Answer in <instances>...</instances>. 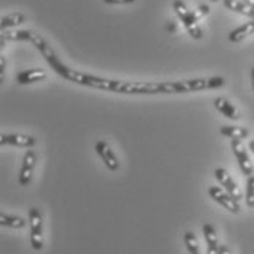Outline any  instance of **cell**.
Here are the masks:
<instances>
[{"label":"cell","instance_id":"1","mask_svg":"<svg viewBox=\"0 0 254 254\" xmlns=\"http://www.w3.org/2000/svg\"><path fill=\"white\" fill-rule=\"evenodd\" d=\"M29 43H32L34 47L43 54V57L46 59L49 66L59 76L64 77L69 82H73V83L82 85V86H88V88H94V89L123 94V95H156V94H164L162 82L119 80V79L95 76V75H89V73H83V72H79V70H75V69H70L59 59V56L51 49L50 44L40 34L34 32Z\"/></svg>","mask_w":254,"mask_h":254},{"label":"cell","instance_id":"14","mask_svg":"<svg viewBox=\"0 0 254 254\" xmlns=\"http://www.w3.org/2000/svg\"><path fill=\"white\" fill-rule=\"evenodd\" d=\"M222 3L229 10L237 12L240 15H244V16H247V18L254 21V7L246 4L244 1H241V0H222Z\"/></svg>","mask_w":254,"mask_h":254},{"label":"cell","instance_id":"16","mask_svg":"<svg viewBox=\"0 0 254 254\" xmlns=\"http://www.w3.org/2000/svg\"><path fill=\"white\" fill-rule=\"evenodd\" d=\"M221 134L227 136L231 140L232 139L243 140V139H247L249 137V130L244 128V127L238 126H222L221 127Z\"/></svg>","mask_w":254,"mask_h":254},{"label":"cell","instance_id":"5","mask_svg":"<svg viewBox=\"0 0 254 254\" xmlns=\"http://www.w3.org/2000/svg\"><path fill=\"white\" fill-rule=\"evenodd\" d=\"M231 148H232V152H234L237 161H238V165H240L241 173H243L246 177L253 176V164H252V161H250V156H249V153L246 151V146L243 145V142L238 140V139H232V140H231Z\"/></svg>","mask_w":254,"mask_h":254},{"label":"cell","instance_id":"13","mask_svg":"<svg viewBox=\"0 0 254 254\" xmlns=\"http://www.w3.org/2000/svg\"><path fill=\"white\" fill-rule=\"evenodd\" d=\"M203 235L207 244V254H219V243H218V235H216V229L213 228L210 224H204L203 225Z\"/></svg>","mask_w":254,"mask_h":254},{"label":"cell","instance_id":"7","mask_svg":"<svg viewBox=\"0 0 254 254\" xmlns=\"http://www.w3.org/2000/svg\"><path fill=\"white\" fill-rule=\"evenodd\" d=\"M35 162H37V153L32 149L26 151L24 155V161H22V167L19 171V177H18V183L19 186H28L32 180L34 176V170H35Z\"/></svg>","mask_w":254,"mask_h":254},{"label":"cell","instance_id":"9","mask_svg":"<svg viewBox=\"0 0 254 254\" xmlns=\"http://www.w3.org/2000/svg\"><path fill=\"white\" fill-rule=\"evenodd\" d=\"M37 143L34 136L19 134V133H7L0 136V145L4 146H18V148H32Z\"/></svg>","mask_w":254,"mask_h":254},{"label":"cell","instance_id":"29","mask_svg":"<svg viewBox=\"0 0 254 254\" xmlns=\"http://www.w3.org/2000/svg\"><path fill=\"white\" fill-rule=\"evenodd\" d=\"M252 88H253V92H254V67H253V70H252Z\"/></svg>","mask_w":254,"mask_h":254},{"label":"cell","instance_id":"22","mask_svg":"<svg viewBox=\"0 0 254 254\" xmlns=\"http://www.w3.org/2000/svg\"><path fill=\"white\" fill-rule=\"evenodd\" d=\"M193 13H194L196 21L199 22L203 16H206V15L209 13V6H207V4H200L196 10H193Z\"/></svg>","mask_w":254,"mask_h":254},{"label":"cell","instance_id":"4","mask_svg":"<svg viewBox=\"0 0 254 254\" xmlns=\"http://www.w3.org/2000/svg\"><path fill=\"white\" fill-rule=\"evenodd\" d=\"M29 227H31V247L37 252L43 250V216L37 207L29 209Z\"/></svg>","mask_w":254,"mask_h":254},{"label":"cell","instance_id":"24","mask_svg":"<svg viewBox=\"0 0 254 254\" xmlns=\"http://www.w3.org/2000/svg\"><path fill=\"white\" fill-rule=\"evenodd\" d=\"M219 254H231V253H229V250L227 246H221V249H219Z\"/></svg>","mask_w":254,"mask_h":254},{"label":"cell","instance_id":"18","mask_svg":"<svg viewBox=\"0 0 254 254\" xmlns=\"http://www.w3.org/2000/svg\"><path fill=\"white\" fill-rule=\"evenodd\" d=\"M32 31H7L1 32V40L4 41H31Z\"/></svg>","mask_w":254,"mask_h":254},{"label":"cell","instance_id":"20","mask_svg":"<svg viewBox=\"0 0 254 254\" xmlns=\"http://www.w3.org/2000/svg\"><path fill=\"white\" fill-rule=\"evenodd\" d=\"M184 244H186V247L189 250V254H200L197 238L191 231H187L184 234Z\"/></svg>","mask_w":254,"mask_h":254},{"label":"cell","instance_id":"27","mask_svg":"<svg viewBox=\"0 0 254 254\" xmlns=\"http://www.w3.org/2000/svg\"><path fill=\"white\" fill-rule=\"evenodd\" d=\"M249 148H250V151L254 153V139L253 140H250V143H249Z\"/></svg>","mask_w":254,"mask_h":254},{"label":"cell","instance_id":"30","mask_svg":"<svg viewBox=\"0 0 254 254\" xmlns=\"http://www.w3.org/2000/svg\"><path fill=\"white\" fill-rule=\"evenodd\" d=\"M212 1H218V0H212Z\"/></svg>","mask_w":254,"mask_h":254},{"label":"cell","instance_id":"25","mask_svg":"<svg viewBox=\"0 0 254 254\" xmlns=\"http://www.w3.org/2000/svg\"><path fill=\"white\" fill-rule=\"evenodd\" d=\"M0 63H1V75H0V77H1V80H3V75H4V59H3V57L0 59Z\"/></svg>","mask_w":254,"mask_h":254},{"label":"cell","instance_id":"6","mask_svg":"<svg viewBox=\"0 0 254 254\" xmlns=\"http://www.w3.org/2000/svg\"><path fill=\"white\" fill-rule=\"evenodd\" d=\"M209 196H210L215 202H218V203L221 204L222 207H225L227 210H229L231 213H238V212L241 210L240 203H238L235 199H232L225 190H222V189H219V187H216V186L209 187Z\"/></svg>","mask_w":254,"mask_h":254},{"label":"cell","instance_id":"8","mask_svg":"<svg viewBox=\"0 0 254 254\" xmlns=\"http://www.w3.org/2000/svg\"><path fill=\"white\" fill-rule=\"evenodd\" d=\"M95 152L101 158V161L104 162V165L110 170V171H117L120 164L117 156L114 155L111 146L105 142V140H100L95 143Z\"/></svg>","mask_w":254,"mask_h":254},{"label":"cell","instance_id":"21","mask_svg":"<svg viewBox=\"0 0 254 254\" xmlns=\"http://www.w3.org/2000/svg\"><path fill=\"white\" fill-rule=\"evenodd\" d=\"M246 203H247V206H249V207H254V176L247 177Z\"/></svg>","mask_w":254,"mask_h":254},{"label":"cell","instance_id":"23","mask_svg":"<svg viewBox=\"0 0 254 254\" xmlns=\"http://www.w3.org/2000/svg\"><path fill=\"white\" fill-rule=\"evenodd\" d=\"M105 3H110V4H127V3H133L136 0H104Z\"/></svg>","mask_w":254,"mask_h":254},{"label":"cell","instance_id":"3","mask_svg":"<svg viewBox=\"0 0 254 254\" xmlns=\"http://www.w3.org/2000/svg\"><path fill=\"white\" fill-rule=\"evenodd\" d=\"M173 6H174V10H176L178 18L181 19L184 28H186L187 32L190 34V37L194 38V40H200V38L203 37V32H202V29H200V26H199V22H197L196 18H194L193 10H190V9L186 6V3L181 1V0H176V1L173 3Z\"/></svg>","mask_w":254,"mask_h":254},{"label":"cell","instance_id":"17","mask_svg":"<svg viewBox=\"0 0 254 254\" xmlns=\"http://www.w3.org/2000/svg\"><path fill=\"white\" fill-rule=\"evenodd\" d=\"M26 16L22 13V12H15V13H10V15H6L1 18L0 21V28L1 31H4L6 28H12V26L21 25L25 22Z\"/></svg>","mask_w":254,"mask_h":254},{"label":"cell","instance_id":"12","mask_svg":"<svg viewBox=\"0 0 254 254\" xmlns=\"http://www.w3.org/2000/svg\"><path fill=\"white\" fill-rule=\"evenodd\" d=\"M213 105H215V108H216L222 116H225L229 120H238V119H240V113L237 111V108H235L228 100H225V98H222V97H218V98L213 101Z\"/></svg>","mask_w":254,"mask_h":254},{"label":"cell","instance_id":"11","mask_svg":"<svg viewBox=\"0 0 254 254\" xmlns=\"http://www.w3.org/2000/svg\"><path fill=\"white\" fill-rule=\"evenodd\" d=\"M47 79V72L41 70V69H28V70H22L18 73L16 80L21 85H29V83H35L40 80H46Z\"/></svg>","mask_w":254,"mask_h":254},{"label":"cell","instance_id":"19","mask_svg":"<svg viewBox=\"0 0 254 254\" xmlns=\"http://www.w3.org/2000/svg\"><path fill=\"white\" fill-rule=\"evenodd\" d=\"M0 225L9 227V228H24L26 227V221L21 216H12V215H0Z\"/></svg>","mask_w":254,"mask_h":254},{"label":"cell","instance_id":"26","mask_svg":"<svg viewBox=\"0 0 254 254\" xmlns=\"http://www.w3.org/2000/svg\"><path fill=\"white\" fill-rule=\"evenodd\" d=\"M241 1H244L246 4H249V6L254 7V0H241Z\"/></svg>","mask_w":254,"mask_h":254},{"label":"cell","instance_id":"10","mask_svg":"<svg viewBox=\"0 0 254 254\" xmlns=\"http://www.w3.org/2000/svg\"><path fill=\"white\" fill-rule=\"evenodd\" d=\"M215 177H216V180L224 186L225 191L228 193L232 199H235L237 202L241 200V197H243V196H241V190H240V187L235 184V181L232 180V177L227 173V170H224V168H216V170H215Z\"/></svg>","mask_w":254,"mask_h":254},{"label":"cell","instance_id":"28","mask_svg":"<svg viewBox=\"0 0 254 254\" xmlns=\"http://www.w3.org/2000/svg\"><path fill=\"white\" fill-rule=\"evenodd\" d=\"M167 29H170V31H171V32H173V31H174V29H176V25H174V24H173V22H171V24H170V25L167 26Z\"/></svg>","mask_w":254,"mask_h":254},{"label":"cell","instance_id":"15","mask_svg":"<svg viewBox=\"0 0 254 254\" xmlns=\"http://www.w3.org/2000/svg\"><path fill=\"white\" fill-rule=\"evenodd\" d=\"M254 34V21L252 19L250 22H246L244 25L235 28L234 31H231L228 35V40L231 43H240L243 40H246L247 37H250Z\"/></svg>","mask_w":254,"mask_h":254},{"label":"cell","instance_id":"2","mask_svg":"<svg viewBox=\"0 0 254 254\" xmlns=\"http://www.w3.org/2000/svg\"><path fill=\"white\" fill-rule=\"evenodd\" d=\"M225 82L227 80L224 77L212 76L162 82V83H164V94H187V92H197V91H207V89H218V88H222Z\"/></svg>","mask_w":254,"mask_h":254}]
</instances>
